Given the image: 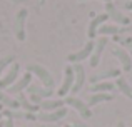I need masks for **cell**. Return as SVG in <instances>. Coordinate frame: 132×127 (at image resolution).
<instances>
[{"label": "cell", "instance_id": "484cf974", "mask_svg": "<svg viewBox=\"0 0 132 127\" xmlns=\"http://www.w3.org/2000/svg\"><path fill=\"white\" fill-rule=\"evenodd\" d=\"M124 9H126V10H130V12H132V0H127V2H124Z\"/></svg>", "mask_w": 132, "mask_h": 127}, {"label": "cell", "instance_id": "83f0119b", "mask_svg": "<svg viewBox=\"0 0 132 127\" xmlns=\"http://www.w3.org/2000/svg\"><path fill=\"white\" fill-rule=\"evenodd\" d=\"M5 127H15V125H13V121H12V119H7V121H5Z\"/></svg>", "mask_w": 132, "mask_h": 127}, {"label": "cell", "instance_id": "ba28073f", "mask_svg": "<svg viewBox=\"0 0 132 127\" xmlns=\"http://www.w3.org/2000/svg\"><path fill=\"white\" fill-rule=\"evenodd\" d=\"M65 115H67V109L62 107V109H57V111H52V112H39V114H37V121L52 124V122H59L60 119H64Z\"/></svg>", "mask_w": 132, "mask_h": 127}, {"label": "cell", "instance_id": "4fadbf2b", "mask_svg": "<svg viewBox=\"0 0 132 127\" xmlns=\"http://www.w3.org/2000/svg\"><path fill=\"white\" fill-rule=\"evenodd\" d=\"M20 72V65L19 64H12L10 65V70L5 74V77L0 79V90H3V89H9L10 85H13V82L17 80V75H19Z\"/></svg>", "mask_w": 132, "mask_h": 127}, {"label": "cell", "instance_id": "ffe728a7", "mask_svg": "<svg viewBox=\"0 0 132 127\" xmlns=\"http://www.w3.org/2000/svg\"><path fill=\"white\" fill-rule=\"evenodd\" d=\"M114 97H116L114 94H102V92H99V94H90L89 99H87V105H89V107H94V105L100 104V102L112 100Z\"/></svg>", "mask_w": 132, "mask_h": 127}, {"label": "cell", "instance_id": "e0dca14e", "mask_svg": "<svg viewBox=\"0 0 132 127\" xmlns=\"http://www.w3.org/2000/svg\"><path fill=\"white\" fill-rule=\"evenodd\" d=\"M39 107L42 112H52V111L65 107V102H64V99H45V100L40 102Z\"/></svg>", "mask_w": 132, "mask_h": 127}, {"label": "cell", "instance_id": "44dd1931", "mask_svg": "<svg viewBox=\"0 0 132 127\" xmlns=\"http://www.w3.org/2000/svg\"><path fill=\"white\" fill-rule=\"evenodd\" d=\"M3 115L9 119H29V121H37L35 114H30V112H19V111H10V109H5L3 111Z\"/></svg>", "mask_w": 132, "mask_h": 127}, {"label": "cell", "instance_id": "7402d4cb", "mask_svg": "<svg viewBox=\"0 0 132 127\" xmlns=\"http://www.w3.org/2000/svg\"><path fill=\"white\" fill-rule=\"evenodd\" d=\"M114 84H116V89H117L119 92H122V94L126 95V97L132 99V87H130V84H129V82H127L126 79L122 77V75H120V77H117Z\"/></svg>", "mask_w": 132, "mask_h": 127}, {"label": "cell", "instance_id": "9c48e42d", "mask_svg": "<svg viewBox=\"0 0 132 127\" xmlns=\"http://www.w3.org/2000/svg\"><path fill=\"white\" fill-rule=\"evenodd\" d=\"M107 42H109V40H107L105 37H100V39L95 40V47H94V52H92V55H90V67L92 69H95L97 65H99L100 59H102V52H104V49H105Z\"/></svg>", "mask_w": 132, "mask_h": 127}, {"label": "cell", "instance_id": "f546056e", "mask_svg": "<svg viewBox=\"0 0 132 127\" xmlns=\"http://www.w3.org/2000/svg\"><path fill=\"white\" fill-rule=\"evenodd\" d=\"M117 127H126V125H124V122H117Z\"/></svg>", "mask_w": 132, "mask_h": 127}, {"label": "cell", "instance_id": "3957f363", "mask_svg": "<svg viewBox=\"0 0 132 127\" xmlns=\"http://www.w3.org/2000/svg\"><path fill=\"white\" fill-rule=\"evenodd\" d=\"M64 102H65V105H69V107L75 109V111L80 114V117L85 119V121L92 117V111H90V107L87 105V102H84V100H80V99H77L75 95H67V97L64 99Z\"/></svg>", "mask_w": 132, "mask_h": 127}, {"label": "cell", "instance_id": "4dcf8cb0", "mask_svg": "<svg viewBox=\"0 0 132 127\" xmlns=\"http://www.w3.org/2000/svg\"><path fill=\"white\" fill-rule=\"evenodd\" d=\"M79 2H85V0H79ZM102 2H105V3H109V2H112V0H102Z\"/></svg>", "mask_w": 132, "mask_h": 127}, {"label": "cell", "instance_id": "f1b7e54d", "mask_svg": "<svg viewBox=\"0 0 132 127\" xmlns=\"http://www.w3.org/2000/svg\"><path fill=\"white\" fill-rule=\"evenodd\" d=\"M37 127H59V125H55V124H42V125H37Z\"/></svg>", "mask_w": 132, "mask_h": 127}, {"label": "cell", "instance_id": "52a82bcc", "mask_svg": "<svg viewBox=\"0 0 132 127\" xmlns=\"http://www.w3.org/2000/svg\"><path fill=\"white\" fill-rule=\"evenodd\" d=\"M109 20V15H107L105 12L104 13H100V15H95V17H92L90 19V22H89V27H87V37H89V40H94V37L97 35V32H99V29L104 25V23Z\"/></svg>", "mask_w": 132, "mask_h": 127}, {"label": "cell", "instance_id": "836d02e7", "mask_svg": "<svg viewBox=\"0 0 132 127\" xmlns=\"http://www.w3.org/2000/svg\"><path fill=\"white\" fill-rule=\"evenodd\" d=\"M10 2H22V0H10Z\"/></svg>", "mask_w": 132, "mask_h": 127}, {"label": "cell", "instance_id": "d6a6232c", "mask_svg": "<svg viewBox=\"0 0 132 127\" xmlns=\"http://www.w3.org/2000/svg\"><path fill=\"white\" fill-rule=\"evenodd\" d=\"M0 127H5V122H0Z\"/></svg>", "mask_w": 132, "mask_h": 127}, {"label": "cell", "instance_id": "4316f807", "mask_svg": "<svg viewBox=\"0 0 132 127\" xmlns=\"http://www.w3.org/2000/svg\"><path fill=\"white\" fill-rule=\"evenodd\" d=\"M72 125H74V127H89L87 124H85V122H74Z\"/></svg>", "mask_w": 132, "mask_h": 127}, {"label": "cell", "instance_id": "8d00e7d4", "mask_svg": "<svg viewBox=\"0 0 132 127\" xmlns=\"http://www.w3.org/2000/svg\"><path fill=\"white\" fill-rule=\"evenodd\" d=\"M0 121H2V112H0Z\"/></svg>", "mask_w": 132, "mask_h": 127}, {"label": "cell", "instance_id": "603a6c76", "mask_svg": "<svg viewBox=\"0 0 132 127\" xmlns=\"http://www.w3.org/2000/svg\"><path fill=\"white\" fill-rule=\"evenodd\" d=\"M0 104L5 105V107H9L10 111H15V109H20V104L17 99H12L10 95L3 94V90H0Z\"/></svg>", "mask_w": 132, "mask_h": 127}, {"label": "cell", "instance_id": "2e32d148", "mask_svg": "<svg viewBox=\"0 0 132 127\" xmlns=\"http://www.w3.org/2000/svg\"><path fill=\"white\" fill-rule=\"evenodd\" d=\"M130 30L129 27H120V25H116V23H104L102 27L99 29V35L100 37H105V35H120V33Z\"/></svg>", "mask_w": 132, "mask_h": 127}, {"label": "cell", "instance_id": "d6986e66", "mask_svg": "<svg viewBox=\"0 0 132 127\" xmlns=\"http://www.w3.org/2000/svg\"><path fill=\"white\" fill-rule=\"evenodd\" d=\"M17 100H19V104H20V109H25V111H27V112H30V114H34V112L40 111L39 105L32 104V102H30V99L27 97L23 92H22V94H17Z\"/></svg>", "mask_w": 132, "mask_h": 127}, {"label": "cell", "instance_id": "d590c367", "mask_svg": "<svg viewBox=\"0 0 132 127\" xmlns=\"http://www.w3.org/2000/svg\"><path fill=\"white\" fill-rule=\"evenodd\" d=\"M2 109H3V105H2V104H0V111H2Z\"/></svg>", "mask_w": 132, "mask_h": 127}, {"label": "cell", "instance_id": "7a4b0ae2", "mask_svg": "<svg viewBox=\"0 0 132 127\" xmlns=\"http://www.w3.org/2000/svg\"><path fill=\"white\" fill-rule=\"evenodd\" d=\"M27 72H30V74H35L37 77L40 79V82L44 84L45 89H54L55 82H54V77H52V74L47 70L45 67L39 64H29V67H27Z\"/></svg>", "mask_w": 132, "mask_h": 127}, {"label": "cell", "instance_id": "ac0fdd59", "mask_svg": "<svg viewBox=\"0 0 132 127\" xmlns=\"http://www.w3.org/2000/svg\"><path fill=\"white\" fill-rule=\"evenodd\" d=\"M99 92H102V94H114L116 92V84L105 80V82H99V84L90 85V94H99Z\"/></svg>", "mask_w": 132, "mask_h": 127}, {"label": "cell", "instance_id": "30bf717a", "mask_svg": "<svg viewBox=\"0 0 132 127\" xmlns=\"http://www.w3.org/2000/svg\"><path fill=\"white\" fill-rule=\"evenodd\" d=\"M27 9H20L15 17V35L19 40H25V20H27Z\"/></svg>", "mask_w": 132, "mask_h": 127}, {"label": "cell", "instance_id": "6da1fadb", "mask_svg": "<svg viewBox=\"0 0 132 127\" xmlns=\"http://www.w3.org/2000/svg\"><path fill=\"white\" fill-rule=\"evenodd\" d=\"M27 92H29L30 102L35 104V105H40L42 100H45V99H48V97L54 95V89H45L42 85L35 84V82H32V84L27 87Z\"/></svg>", "mask_w": 132, "mask_h": 127}, {"label": "cell", "instance_id": "cb8c5ba5", "mask_svg": "<svg viewBox=\"0 0 132 127\" xmlns=\"http://www.w3.org/2000/svg\"><path fill=\"white\" fill-rule=\"evenodd\" d=\"M12 64H15V55H7V57H3V59H0V75H2V72Z\"/></svg>", "mask_w": 132, "mask_h": 127}, {"label": "cell", "instance_id": "1f68e13d", "mask_svg": "<svg viewBox=\"0 0 132 127\" xmlns=\"http://www.w3.org/2000/svg\"><path fill=\"white\" fill-rule=\"evenodd\" d=\"M37 2H39V5H44V3H45V0H37Z\"/></svg>", "mask_w": 132, "mask_h": 127}, {"label": "cell", "instance_id": "277c9868", "mask_svg": "<svg viewBox=\"0 0 132 127\" xmlns=\"http://www.w3.org/2000/svg\"><path fill=\"white\" fill-rule=\"evenodd\" d=\"M74 82H75V72H74V67L72 65H65L64 67V82H62L60 89L57 90V95H67L69 92L72 90L74 87Z\"/></svg>", "mask_w": 132, "mask_h": 127}, {"label": "cell", "instance_id": "5bb4252c", "mask_svg": "<svg viewBox=\"0 0 132 127\" xmlns=\"http://www.w3.org/2000/svg\"><path fill=\"white\" fill-rule=\"evenodd\" d=\"M120 77V69H107V70H102L99 74L92 75L90 77V82L94 84H99V82H105V80H110V79H117Z\"/></svg>", "mask_w": 132, "mask_h": 127}, {"label": "cell", "instance_id": "9a60e30c", "mask_svg": "<svg viewBox=\"0 0 132 127\" xmlns=\"http://www.w3.org/2000/svg\"><path fill=\"white\" fill-rule=\"evenodd\" d=\"M30 84H32V74H30V72H27V74H23V77L20 79V80H17L13 85H10L7 90H9V94H12V95L22 94V90H23V89H27Z\"/></svg>", "mask_w": 132, "mask_h": 127}, {"label": "cell", "instance_id": "e575fe53", "mask_svg": "<svg viewBox=\"0 0 132 127\" xmlns=\"http://www.w3.org/2000/svg\"><path fill=\"white\" fill-rule=\"evenodd\" d=\"M64 127H74V125H69V124H67V125H64Z\"/></svg>", "mask_w": 132, "mask_h": 127}, {"label": "cell", "instance_id": "7c38bea8", "mask_svg": "<svg viewBox=\"0 0 132 127\" xmlns=\"http://www.w3.org/2000/svg\"><path fill=\"white\" fill-rule=\"evenodd\" d=\"M74 72H75V82H74V87H72V95H75L77 92H80V89L84 87V82H85V67L82 64H74Z\"/></svg>", "mask_w": 132, "mask_h": 127}, {"label": "cell", "instance_id": "d4e9b609", "mask_svg": "<svg viewBox=\"0 0 132 127\" xmlns=\"http://www.w3.org/2000/svg\"><path fill=\"white\" fill-rule=\"evenodd\" d=\"M116 40H119L122 45H126V47H130L132 49V39H126V40H122V39H117V35H116Z\"/></svg>", "mask_w": 132, "mask_h": 127}, {"label": "cell", "instance_id": "8992f818", "mask_svg": "<svg viewBox=\"0 0 132 127\" xmlns=\"http://www.w3.org/2000/svg\"><path fill=\"white\" fill-rule=\"evenodd\" d=\"M94 47H95V40H89V42L85 44V45L82 47L79 52H72V54H69V55H67V60H69V62H72V64H80L82 60L89 59V57L92 55Z\"/></svg>", "mask_w": 132, "mask_h": 127}, {"label": "cell", "instance_id": "8fae6325", "mask_svg": "<svg viewBox=\"0 0 132 127\" xmlns=\"http://www.w3.org/2000/svg\"><path fill=\"white\" fill-rule=\"evenodd\" d=\"M112 55L120 62L122 70L130 72V69H132V57L129 55V52H126L122 47H114V49H112Z\"/></svg>", "mask_w": 132, "mask_h": 127}, {"label": "cell", "instance_id": "5b68a950", "mask_svg": "<svg viewBox=\"0 0 132 127\" xmlns=\"http://www.w3.org/2000/svg\"><path fill=\"white\" fill-rule=\"evenodd\" d=\"M105 13L109 15V19H110V20H114V22H116V25H120V27H129V23H130L129 17L124 15V13L120 12V10L117 9V7L114 5L112 2L105 3Z\"/></svg>", "mask_w": 132, "mask_h": 127}]
</instances>
